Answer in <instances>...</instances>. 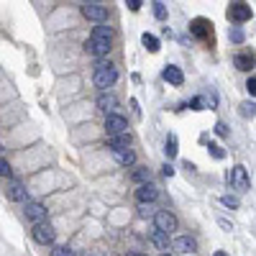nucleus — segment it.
Listing matches in <instances>:
<instances>
[{
    "label": "nucleus",
    "instance_id": "nucleus-33",
    "mask_svg": "<svg viewBox=\"0 0 256 256\" xmlns=\"http://www.w3.org/2000/svg\"><path fill=\"white\" fill-rule=\"evenodd\" d=\"M215 133H218V136H228V128H226V123H218V126H215Z\"/></svg>",
    "mask_w": 256,
    "mask_h": 256
},
{
    "label": "nucleus",
    "instance_id": "nucleus-36",
    "mask_svg": "<svg viewBox=\"0 0 256 256\" xmlns=\"http://www.w3.org/2000/svg\"><path fill=\"white\" fill-rule=\"evenodd\" d=\"M82 5H95V3H105V0H80Z\"/></svg>",
    "mask_w": 256,
    "mask_h": 256
},
{
    "label": "nucleus",
    "instance_id": "nucleus-30",
    "mask_svg": "<svg viewBox=\"0 0 256 256\" xmlns=\"http://www.w3.org/2000/svg\"><path fill=\"white\" fill-rule=\"evenodd\" d=\"M10 174H13V169H10V164L3 157V159H0V177H10Z\"/></svg>",
    "mask_w": 256,
    "mask_h": 256
},
{
    "label": "nucleus",
    "instance_id": "nucleus-2",
    "mask_svg": "<svg viewBox=\"0 0 256 256\" xmlns=\"http://www.w3.org/2000/svg\"><path fill=\"white\" fill-rule=\"evenodd\" d=\"M251 16H254V10H251V5L246 3V0H231L228 21H233V23H246Z\"/></svg>",
    "mask_w": 256,
    "mask_h": 256
},
{
    "label": "nucleus",
    "instance_id": "nucleus-3",
    "mask_svg": "<svg viewBox=\"0 0 256 256\" xmlns=\"http://www.w3.org/2000/svg\"><path fill=\"white\" fill-rule=\"evenodd\" d=\"M110 44H113V39H103V36H90L85 41V51L90 54V57H108L110 51Z\"/></svg>",
    "mask_w": 256,
    "mask_h": 256
},
{
    "label": "nucleus",
    "instance_id": "nucleus-38",
    "mask_svg": "<svg viewBox=\"0 0 256 256\" xmlns=\"http://www.w3.org/2000/svg\"><path fill=\"white\" fill-rule=\"evenodd\" d=\"M213 256H228V254H226V251H215Z\"/></svg>",
    "mask_w": 256,
    "mask_h": 256
},
{
    "label": "nucleus",
    "instance_id": "nucleus-5",
    "mask_svg": "<svg viewBox=\"0 0 256 256\" xmlns=\"http://www.w3.org/2000/svg\"><path fill=\"white\" fill-rule=\"evenodd\" d=\"M31 233H33V241L41 243V246H51V243L57 241V231H54V226H49L47 220H44V223H36Z\"/></svg>",
    "mask_w": 256,
    "mask_h": 256
},
{
    "label": "nucleus",
    "instance_id": "nucleus-11",
    "mask_svg": "<svg viewBox=\"0 0 256 256\" xmlns=\"http://www.w3.org/2000/svg\"><path fill=\"white\" fill-rule=\"evenodd\" d=\"M159 197V187L157 185H151V182H143V185H139V190H136V200L139 203H154V200Z\"/></svg>",
    "mask_w": 256,
    "mask_h": 256
},
{
    "label": "nucleus",
    "instance_id": "nucleus-20",
    "mask_svg": "<svg viewBox=\"0 0 256 256\" xmlns=\"http://www.w3.org/2000/svg\"><path fill=\"white\" fill-rule=\"evenodd\" d=\"M149 180H151V172L146 169V166H139V169L131 172V182H136V185H143V182H149Z\"/></svg>",
    "mask_w": 256,
    "mask_h": 256
},
{
    "label": "nucleus",
    "instance_id": "nucleus-26",
    "mask_svg": "<svg viewBox=\"0 0 256 256\" xmlns=\"http://www.w3.org/2000/svg\"><path fill=\"white\" fill-rule=\"evenodd\" d=\"M154 16H157L159 21H164V18H166V8H164L162 0H154Z\"/></svg>",
    "mask_w": 256,
    "mask_h": 256
},
{
    "label": "nucleus",
    "instance_id": "nucleus-21",
    "mask_svg": "<svg viewBox=\"0 0 256 256\" xmlns=\"http://www.w3.org/2000/svg\"><path fill=\"white\" fill-rule=\"evenodd\" d=\"M141 44H143V47H146L151 54H157L162 47H159V39L157 36H154V33H143V36H141Z\"/></svg>",
    "mask_w": 256,
    "mask_h": 256
},
{
    "label": "nucleus",
    "instance_id": "nucleus-31",
    "mask_svg": "<svg viewBox=\"0 0 256 256\" xmlns=\"http://www.w3.org/2000/svg\"><path fill=\"white\" fill-rule=\"evenodd\" d=\"M231 41L233 44H241L243 41V31L241 28H231Z\"/></svg>",
    "mask_w": 256,
    "mask_h": 256
},
{
    "label": "nucleus",
    "instance_id": "nucleus-1",
    "mask_svg": "<svg viewBox=\"0 0 256 256\" xmlns=\"http://www.w3.org/2000/svg\"><path fill=\"white\" fill-rule=\"evenodd\" d=\"M93 82L95 87H100V93H105L108 87H113L118 82V70L113 62H105V59H97L95 62V74H93Z\"/></svg>",
    "mask_w": 256,
    "mask_h": 256
},
{
    "label": "nucleus",
    "instance_id": "nucleus-14",
    "mask_svg": "<svg viewBox=\"0 0 256 256\" xmlns=\"http://www.w3.org/2000/svg\"><path fill=\"white\" fill-rule=\"evenodd\" d=\"M162 77H164V80L169 82V85H174V87H180V85L185 82L182 70H180V67H174V64H166V67H164V72H162Z\"/></svg>",
    "mask_w": 256,
    "mask_h": 256
},
{
    "label": "nucleus",
    "instance_id": "nucleus-34",
    "mask_svg": "<svg viewBox=\"0 0 256 256\" xmlns=\"http://www.w3.org/2000/svg\"><path fill=\"white\" fill-rule=\"evenodd\" d=\"M162 172H164V177H172V174H174V166H172V164H164Z\"/></svg>",
    "mask_w": 256,
    "mask_h": 256
},
{
    "label": "nucleus",
    "instance_id": "nucleus-13",
    "mask_svg": "<svg viewBox=\"0 0 256 256\" xmlns=\"http://www.w3.org/2000/svg\"><path fill=\"white\" fill-rule=\"evenodd\" d=\"M97 108L103 110L105 116H110V113H113V110L118 108V97H116L113 93H108V90L100 93V95H97Z\"/></svg>",
    "mask_w": 256,
    "mask_h": 256
},
{
    "label": "nucleus",
    "instance_id": "nucleus-16",
    "mask_svg": "<svg viewBox=\"0 0 256 256\" xmlns=\"http://www.w3.org/2000/svg\"><path fill=\"white\" fill-rule=\"evenodd\" d=\"M110 154H113V159L120 166H133V164H136V151H133L131 146L128 149H116V151H110Z\"/></svg>",
    "mask_w": 256,
    "mask_h": 256
},
{
    "label": "nucleus",
    "instance_id": "nucleus-17",
    "mask_svg": "<svg viewBox=\"0 0 256 256\" xmlns=\"http://www.w3.org/2000/svg\"><path fill=\"white\" fill-rule=\"evenodd\" d=\"M131 146V133H118V136H108V149H128Z\"/></svg>",
    "mask_w": 256,
    "mask_h": 256
},
{
    "label": "nucleus",
    "instance_id": "nucleus-18",
    "mask_svg": "<svg viewBox=\"0 0 256 256\" xmlns=\"http://www.w3.org/2000/svg\"><path fill=\"white\" fill-rule=\"evenodd\" d=\"M254 64H256V59L251 57V54H236V57H233V67L241 70V72H251Z\"/></svg>",
    "mask_w": 256,
    "mask_h": 256
},
{
    "label": "nucleus",
    "instance_id": "nucleus-6",
    "mask_svg": "<svg viewBox=\"0 0 256 256\" xmlns=\"http://www.w3.org/2000/svg\"><path fill=\"white\" fill-rule=\"evenodd\" d=\"M231 185H233V190H238V192H249L251 180H249L246 166H241V164L233 166V169H231Z\"/></svg>",
    "mask_w": 256,
    "mask_h": 256
},
{
    "label": "nucleus",
    "instance_id": "nucleus-15",
    "mask_svg": "<svg viewBox=\"0 0 256 256\" xmlns=\"http://www.w3.org/2000/svg\"><path fill=\"white\" fill-rule=\"evenodd\" d=\"M210 26H213L210 21H205V18H195L192 23H190V33H192L195 39H208V36H210Z\"/></svg>",
    "mask_w": 256,
    "mask_h": 256
},
{
    "label": "nucleus",
    "instance_id": "nucleus-35",
    "mask_svg": "<svg viewBox=\"0 0 256 256\" xmlns=\"http://www.w3.org/2000/svg\"><path fill=\"white\" fill-rule=\"evenodd\" d=\"M126 5H128L131 10H139V8H141V0H126Z\"/></svg>",
    "mask_w": 256,
    "mask_h": 256
},
{
    "label": "nucleus",
    "instance_id": "nucleus-22",
    "mask_svg": "<svg viewBox=\"0 0 256 256\" xmlns=\"http://www.w3.org/2000/svg\"><path fill=\"white\" fill-rule=\"evenodd\" d=\"M177 136L174 133H169V136H166V143H164V154H166V159H174L177 157Z\"/></svg>",
    "mask_w": 256,
    "mask_h": 256
},
{
    "label": "nucleus",
    "instance_id": "nucleus-7",
    "mask_svg": "<svg viewBox=\"0 0 256 256\" xmlns=\"http://www.w3.org/2000/svg\"><path fill=\"white\" fill-rule=\"evenodd\" d=\"M82 16H85L87 21H93V23H105L108 16H110V10H108V5H103V3L82 5Z\"/></svg>",
    "mask_w": 256,
    "mask_h": 256
},
{
    "label": "nucleus",
    "instance_id": "nucleus-29",
    "mask_svg": "<svg viewBox=\"0 0 256 256\" xmlns=\"http://www.w3.org/2000/svg\"><path fill=\"white\" fill-rule=\"evenodd\" d=\"M51 256H74V251L70 246H57V249L51 251Z\"/></svg>",
    "mask_w": 256,
    "mask_h": 256
},
{
    "label": "nucleus",
    "instance_id": "nucleus-12",
    "mask_svg": "<svg viewBox=\"0 0 256 256\" xmlns=\"http://www.w3.org/2000/svg\"><path fill=\"white\" fill-rule=\"evenodd\" d=\"M172 251H177V254H192V251H197V241L192 236H177L172 241Z\"/></svg>",
    "mask_w": 256,
    "mask_h": 256
},
{
    "label": "nucleus",
    "instance_id": "nucleus-4",
    "mask_svg": "<svg viewBox=\"0 0 256 256\" xmlns=\"http://www.w3.org/2000/svg\"><path fill=\"white\" fill-rule=\"evenodd\" d=\"M177 226H180V220H177V215L169 213V210H157V213H154V228H159L164 233H174Z\"/></svg>",
    "mask_w": 256,
    "mask_h": 256
},
{
    "label": "nucleus",
    "instance_id": "nucleus-24",
    "mask_svg": "<svg viewBox=\"0 0 256 256\" xmlns=\"http://www.w3.org/2000/svg\"><path fill=\"white\" fill-rule=\"evenodd\" d=\"M187 108H192V110H205V108H210V105H208V100H205V97H200V95H197V97H192L190 103H187Z\"/></svg>",
    "mask_w": 256,
    "mask_h": 256
},
{
    "label": "nucleus",
    "instance_id": "nucleus-37",
    "mask_svg": "<svg viewBox=\"0 0 256 256\" xmlns=\"http://www.w3.org/2000/svg\"><path fill=\"white\" fill-rule=\"evenodd\" d=\"M126 256H146V254H139V251H133V254H126Z\"/></svg>",
    "mask_w": 256,
    "mask_h": 256
},
{
    "label": "nucleus",
    "instance_id": "nucleus-27",
    "mask_svg": "<svg viewBox=\"0 0 256 256\" xmlns=\"http://www.w3.org/2000/svg\"><path fill=\"white\" fill-rule=\"evenodd\" d=\"M220 203H223L226 208H233V210L241 205V203H238V197H231V195H223V197H220Z\"/></svg>",
    "mask_w": 256,
    "mask_h": 256
},
{
    "label": "nucleus",
    "instance_id": "nucleus-25",
    "mask_svg": "<svg viewBox=\"0 0 256 256\" xmlns=\"http://www.w3.org/2000/svg\"><path fill=\"white\" fill-rule=\"evenodd\" d=\"M241 116L243 118H254L256 116V103H241Z\"/></svg>",
    "mask_w": 256,
    "mask_h": 256
},
{
    "label": "nucleus",
    "instance_id": "nucleus-8",
    "mask_svg": "<svg viewBox=\"0 0 256 256\" xmlns=\"http://www.w3.org/2000/svg\"><path fill=\"white\" fill-rule=\"evenodd\" d=\"M105 133L108 136H118V133H128V120L118 113L105 116Z\"/></svg>",
    "mask_w": 256,
    "mask_h": 256
},
{
    "label": "nucleus",
    "instance_id": "nucleus-10",
    "mask_svg": "<svg viewBox=\"0 0 256 256\" xmlns=\"http://www.w3.org/2000/svg\"><path fill=\"white\" fill-rule=\"evenodd\" d=\"M47 205H41V203H33V200H28L26 203V218L31 220L33 226L36 223H44V220H47Z\"/></svg>",
    "mask_w": 256,
    "mask_h": 256
},
{
    "label": "nucleus",
    "instance_id": "nucleus-9",
    "mask_svg": "<svg viewBox=\"0 0 256 256\" xmlns=\"http://www.w3.org/2000/svg\"><path fill=\"white\" fill-rule=\"evenodd\" d=\"M5 197L10 200V203H28V190L23 187V182L10 180L8 187H5Z\"/></svg>",
    "mask_w": 256,
    "mask_h": 256
},
{
    "label": "nucleus",
    "instance_id": "nucleus-28",
    "mask_svg": "<svg viewBox=\"0 0 256 256\" xmlns=\"http://www.w3.org/2000/svg\"><path fill=\"white\" fill-rule=\"evenodd\" d=\"M210 154H213L215 159H226V151H223V146H218V143H210Z\"/></svg>",
    "mask_w": 256,
    "mask_h": 256
},
{
    "label": "nucleus",
    "instance_id": "nucleus-23",
    "mask_svg": "<svg viewBox=\"0 0 256 256\" xmlns=\"http://www.w3.org/2000/svg\"><path fill=\"white\" fill-rule=\"evenodd\" d=\"M93 36H103V39H113V28L110 26H103V23H97L93 28Z\"/></svg>",
    "mask_w": 256,
    "mask_h": 256
},
{
    "label": "nucleus",
    "instance_id": "nucleus-19",
    "mask_svg": "<svg viewBox=\"0 0 256 256\" xmlns=\"http://www.w3.org/2000/svg\"><path fill=\"white\" fill-rule=\"evenodd\" d=\"M151 243H154L159 251H169V233L154 228V231H151Z\"/></svg>",
    "mask_w": 256,
    "mask_h": 256
},
{
    "label": "nucleus",
    "instance_id": "nucleus-39",
    "mask_svg": "<svg viewBox=\"0 0 256 256\" xmlns=\"http://www.w3.org/2000/svg\"><path fill=\"white\" fill-rule=\"evenodd\" d=\"M159 256H172V254H166V251H164V254H159Z\"/></svg>",
    "mask_w": 256,
    "mask_h": 256
},
{
    "label": "nucleus",
    "instance_id": "nucleus-32",
    "mask_svg": "<svg viewBox=\"0 0 256 256\" xmlns=\"http://www.w3.org/2000/svg\"><path fill=\"white\" fill-rule=\"evenodd\" d=\"M246 90H249V95H254V97H256V77H249V82H246Z\"/></svg>",
    "mask_w": 256,
    "mask_h": 256
}]
</instances>
